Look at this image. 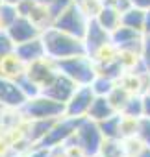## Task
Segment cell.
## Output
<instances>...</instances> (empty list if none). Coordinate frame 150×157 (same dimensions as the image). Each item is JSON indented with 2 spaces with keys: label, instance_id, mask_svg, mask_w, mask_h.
Wrapping results in <instances>:
<instances>
[{
  "label": "cell",
  "instance_id": "ffe728a7",
  "mask_svg": "<svg viewBox=\"0 0 150 157\" xmlns=\"http://www.w3.org/2000/svg\"><path fill=\"white\" fill-rule=\"evenodd\" d=\"M97 155H100V157H126L124 139H104Z\"/></svg>",
  "mask_w": 150,
  "mask_h": 157
},
{
  "label": "cell",
  "instance_id": "277c9868",
  "mask_svg": "<svg viewBox=\"0 0 150 157\" xmlns=\"http://www.w3.org/2000/svg\"><path fill=\"white\" fill-rule=\"evenodd\" d=\"M89 22H91V17L85 13V10L82 8V4L78 2H74L70 4L67 10H63L59 15L54 17V22L52 26L69 33V35H74V37H78L84 41L85 37V32L89 28Z\"/></svg>",
  "mask_w": 150,
  "mask_h": 157
},
{
  "label": "cell",
  "instance_id": "cb8c5ba5",
  "mask_svg": "<svg viewBox=\"0 0 150 157\" xmlns=\"http://www.w3.org/2000/svg\"><path fill=\"white\" fill-rule=\"evenodd\" d=\"M130 96H132V93L122 85V83H117L115 87H113V91L108 94V98H109V102L113 104V107L120 113V109L126 105V102L130 100Z\"/></svg>",
  "mask_w": 150,
  "mask_h": 157
},
{
  "label": "cell",
  "instance_id": "603a6c76",
  "mask_svg": "<svg viewBox=\"0 0 150 157\" xmlns=\"http://www.w3.org/2000/svg\"><path fill=\"white\" fill-rule=\"evenodd\" d=\"M15 83H17V87L21 89V93L26 96V100H30V98H34V96L41 94V87L32 80V78H30L26 72H24L22 76H19V78H17Z\"/></svg>",
  "mask_w": 150,
  "mask_h": 157
},
{
  "label": "cell",
  "instance_id": "f546056e",
  "mask_svg": "<svg viewBox=\"0 0 150 157\" xmlns=\"http://www.w3.org/2000/svg\"><path fill=\"white\" fill-rule=\"evenodd\" d=\"M141 61L146 68V72L150 74V35H146L143 39V52H141Z\"/></svg>",
  "mask_w": 150,
  "mask_h": 157
},
{
  "label": "cell",
  "instance_id": "7c38bea8",
  "mask_svg": "<svg viewBox=\"0 0 150 157\" xmlns=\"http://www.w3.org/2000/svg\"><path fill=\"white\" fill-rule=\"evenodd\" d=\"M26 104V96L21 93L13 80L0 76V105L4 109H21Z\"/></svg>",
  "mask_w": 150,
  "mask_h": 157
},
{
  "label": "cell",
  "instance_id": "f35d334b",
  "mask_svg": "<svg viewBox=\"0 0 150 157\" xmlns=\"http://www.w3.org/2000/svg\"><path fill=\"white\" fill-rule=\"evenodd\" d=\"M2 4H4V0H0V8H2Z\"/></svg>",
  "mask_w": 150,
  "mask_h": 157
},
{
  "label": "cell",
  "instance_id": "4316f807",
  "mask_svg": "<svg viewBox=\"0 0 150 157\" xmlns=\"http://www.w3.org/2000/svg\"><path fill=\"white\" fill-rule=\"evenodd\" d=\"M54 155V150L50 148H45L41 144H34L32 148H28V151L24 153V157H52Z\"/></svg>",
  "mask_w": 150,
  "mask_h": 157
},
{
  "label": "cell",
  "instance_id": "9c48e42d",
  "mask_svg": "<svg viewBox=\"0 0 150 157\" xmlns=\"http://www.w3.org/2000/svg\"><path fill=\"white\" fill-rule=\"evenodd\" d=\"M8 37L11 39L13 44H21V43H26V41H32L35 37H41L43 30L30 19V17H24L21 15L8 30H6Z\"/></svg>",
  "mask_w": 150,
  "mask_h": 157
},
{
  "label": "cell",
  "instance_id": "5bb4252c",
  "mask_svg": "<svg viewBox=\"0 0 150 157\" xmlns=\"http://www.w3.org/2000/svg\"><path fill=\"white\" fill-rule=\"evenodd\" d=\"M15 56L28 67L35 61H41L46 57V50H45V43L41 37H35L32 41H26V43H21V44H15L13 48Z\"/></svg>",
  "mask_w": 150,
  "mask_h": 157
},
{
  "label": "cell",
  "instance_id": "ba28073f",
  "mask_svg": "<svg viewBox=\"0 0 150 157\" xmlns=\"http://www.w3.org/2000/svg\"><path fill=\"white\" fill-rule=\"evenodd\" d=\"M95 100V93L91 89V85H80L74 94L69 98V102L65 104V117L70 118H85L91 104Z\"/></svg>",
  "mask_w": 150,
  "mask_h": 157
},
{
  "label": "cell",
  "instance_id": "6da1fadb",
  "mask_svg": "<svg viewBox=\"0 0 150 157\" xmlns=\"http://www.w3.org/2000/svg\"><path fill=\"white\" fill-rule=\"evenodd\" d=\"M41 39L45 43V50H46V57L52 61H61V59H69L74 56H82L87 54L85 52V44L82 39L69 35L54 26H48L43 30Z\"/></svg>",
  "mask_w": 150,
  "mask_h": 157
},
{
  "label": "cell",
  "instance_id": "7a4b0ae2",
  "mask_svg": "<svg viewBox=\"0 0 150 157\" xmlns=\"http://www.w3.org/2000/svg\"><path fill=\"white\" fill-rule=\"evenodd\" d=\"M56 67H57L59 72H63L65 76H69L78 87L80 85H91L93 80L97 78V74H98L95 59L91 56H87V54L56 61Z\"/></svg>",
  "mask_w": 150,
  "mask_h": 157
},
{
  "label": "cell",
  "instance_id": "60d3db41",
  "mask_svg": "<svg viewBox=\"0 0 150 157\" xmlns=\"http://www.w3.org/2000/svg\"><path fill=\"white\" fill-rule=\"evenodd\" d=\"M93 157H100V155H93Z\"/></svg>",
  "mask_w": 150,
  "mask_h": 157
},
{
  "label": "cell",
  "instance_id": "ab89813d",
  "mask_svg": "<svg viewBox=\"0 0 150 157\" xmlns=\"http://www.w3.org/2000/svg\"><path fill=\"white\" fill-rule=\"evenodd\" d=\"M2 109H4V107H2V105H0V111H2Z\"/></svg>",
  "mask_w": 150,
  "mask_h": 157
},
{
  "label": "cell",
  "instance_id": "d6a6232c",
  "mask_svg": "<svg viewBox=\"0 0 150 157\" xmlns=\"http://www.w3.org/2000/svg\"><path fill=\"white\" fill-rule=\"evenodd\" d=\"M130 4L141 10H150V0H130Z\"/></svg>",
  "mask_w": 150,
  "mask_h": 157
},
{
  "label": "cell",
  "instance_id": "8fae6325",
  "mask_svg": "<svg viewBox=\"0 0 150 157\" xmlns=\"http://www.w3.org/2000/svg\"><path fill=\"white\" fill-rule=\"evenodd\" d=\"M84 44H85L87 56L95 57L100 50H104L106 46L111 44V33L106 32L95 19H91L89 28H87V32H85V37H84Z\"/></svg>",
  "mask_w": 150,
  "mask_h": 157
},
{
  "label": "cell",
  "instance_id": "2e32d148",
  "mask_svg": "<svg viewBox=\"0 0 150 157\" xmlns=\"http://www.w3.org/2000/svg\"><path fill=\"white\" fill-rule=\"evenodd\" d=\"M95 21L106 30V32H113L120 26V11L111 6V4H102V8L98 10V13L95 15Z\"/></svg>",
  "mask_w": 150,
  "mask_h": 157
},
{
  "label": "cell",
  "instance_id": "5b68a950",
  "mask_svg": "<svg viewBox=\"0 0 150 157\" xmlns=\"http://www.w3.org/2000/svg\"><path fill=\"white\" fill-rule=\"evenodd\" d=\"M102 140H104V135H102L98 124L85 117V118H82V120L78 122V128H76V131H74V135H72L65 144L76 146L85 157H93V155L98 153ZM65 144H63V146H65Z\"/></svg>",
  "mask_w": 150,
  "mask_h": 157
},
{
  "label": "cell",
  "instance_id": "e0dca14e",
  "mask_svg": "<svg viewBox=\"0 0 150 157\" xmlns=\"http://www.w3.org/2000/svg\"><path fill=\"white\" fill-rule=\"evenodd\" d=\"M115 113H119V111L113 107V104L109 102L108 96H95V100H93V104H91V109H89V113H87V118H91L93 122L98 124V122L109 118V117L115 115Z\"/></svg>",
  "mask_w": 150,
  "mask_h": 157
},
{
  "label": "cell",
  "instance_id": "d4e9b609",
  "mask_svg": "<svg viewBox=\"0 0 150 157\" xmlns=\"http://www.w3.org/2000/svg\"><path fill=\"white\" fill-rule=\"evenodd\" d=\"M21 17L19 13V8L13 6V4H2V8H0V26H2V30H8L17 19Z\"/></svg>",
  "mask_w": 150,
  "mask_h": 157
},
{
  "label": "cell",
  "instance_id": "b9f144b4",
  "mask_svg": "<svg viewBox=\"0 0 150 157\" xmlns=\"http://www.w3.org/2000/svg\"><path fill=\"white\" fill-rule=\"evenodd\" d=\"M0 157H2V155H0Z\"/></svg>",
  "mask_w": 150,
  "mask_h": 157
},
{
  "label": "cell",
  "instance_id": "4dcf8cb0",
  "mask_svg": "<svg viewBox=\"0 0 150 157\" xmlns=\"http://www.w3.org/2000/svg\"><path fill=\"white\" fill-rule=\"evenodd\" d=\"M143 117L150 118V94H143Z\"/></svg>",
  "mask_w": 150,
  "mask_h": 157
},
{
  "label": "cell",
  "instance_id": "484cf974",
  "mask_svg": "<svg viewBox=\"0 0 150 157\" xmlns=\"http://www.w3.org/2000/svg\"><path fill=\"white\" fill-rule=\"evenodd\" d=\"M144 146H150V118L143 117L137 122V135H135Z\"/></svg>",
  "mask_w": 150,
  "mask_h": 157
},
{
  "label": "cell",
  "instance_id": "8992f818",
  "mask_svg": "<svg viewBox=\"0 0 150 157\" xmlns=\"http://www.w3.org/2000/svg\"><path fill=\"white\" fill-rule=\"evenodd\" d=\"M143 39L144 35L137 30L126 28V26H119L117 30L111 32V44L119 50V54L122 56H132V57H141L143 52Z\"/></svg>",
  "mask_w": 150,
  "mask_h": 157
},
{
  "label": "cell",
  "instance_id": "ac0fdd59",
  "mask_svg": "<svg viewBox=\"0 0 150 157\" xmlns=\"http://www.w3.org/2000/svg\"><path fill=\"white\" fill-rule=\"evenodd\" d=\"M144 11H146V10H141V8L130 6L128 10H124V11L120 13V24L126 26V28H132V30H137V32L143 33Z\"/></svg>",
  "mask_w": 150,
  "mask_h": 157
},
{
  "label": "cell",
  "instance_id": "9a60e30c",
  "mask_svg": "<svg viewBox=\"0 0 150 157\" xmlns=\"http://www.w3.org/2000/svg\"><path fill=\"white\" fill-rule=\"evenodd\" d=\"M26 72V65L15 56V52L0 57V76L8 78V80H17L19 76H22Z\"/></svg>",
  "mask_w": 150,
  "mask_h": 157
},
{
  "label": "cell",
  "instance_id": "8d00e7d4",
  "mask_svg": "<svg viewBox=\"0 0 150 157\" xmlns=\"http://www.w3.org/2000/svg\"><path fill=\"white\" fill-rule=\"evenodd\" d=\"M4 2H6V4H13V6H19L22 0H4Z\"/></svg>",
  "mask_w": 150,
  "mask_h": 157
},
{
  "label": "cell",
  "instance_id": "30bf717a",
  "mask_svg": "<svg viewBox=\"0 0 150 157\" xmlns=\"http://www.w3.org/2000/svg\"><path fill=\"white\" fill-rule=\"evenodd\" d=\"M76 89H78V85L74 83L69 76H65L63 72H57L54 76V80L43 87L41 93L46 94V96H50V98H54V100H57V102L67 104L69 98L74 94V91H76Z\"/></svg>",
  "mask_w": 150,
  "mask_h": 157
},
{
  "label": "cell",
  "instance_id": "74e56055",
  "mask_svg": "<svg viewBox=\"0 0 150 157\" xmlns=\"http://www.w3.org/2000/svg\"><path fill=\"white\" fill-rule=\"evenodd\" d=\"M146 94H150V83H148V87H146Z\"/></svg>",
  "mask_w": 150,
  "mask_h": 157
},
{
  "label": "cell",
  "instance_id": "44dd1931",
  "mask_svg": "<svg viewBox=\"0 0 150 157\" xmlns=\"http://www.w3.org/2000/svg\"><path fill=\"white\" fill-rule=\"evenodd\" d=\"M117 83H119L117 80H113V78H109V76L98 72L97 78L93 80V83H91V89H93L95 96H108V94L113 91V87H115Z\"/></svg>",
  "mask_w": 150,
  "mask_h": 157
},
{
  "label": "cell",
  "instance_id": "f1b7e54d",
  "mask_svg": "<svg viewBox=\"0 0 150 157\" xmlns=\"http://www.w3.org/2000/svg\"><path fill=\"white\" fill-rule=\"evenodd\" d=\"M76 0H54V2L48 6V10H50V13H52V17H56V15H59L63 10H67L70 4H74Z\"/></svg>",
  "mask_w": 150,
  "mask_h": 157
},
{
  "label": "cell",
  "instance_id": "836d02e7",
  "mask_svg": "<svg viewBox=\"0 0 150 157\" xmlns=\"http://www.w3.org/2000/svg\"><path fill=\"white\" fill-rule=\"evenodd\" d=\"M132 157H150V146H144V144H143Z\"/></svg>",
  "mask_w": 150,
  "mask_h": 157
},
{
  "label": "cell",
  "instance_id": "83f0119b",
  "mask_svg": "<svg viewBox=\"0 0 150 157\" xmlns=\"http://www.w3.org/2000/svg\"><path fill=\"white\" fill-rule=\"evenodd\" d=\"M15 48V44L11 43V39L8 37L6 30H0V57H4L8 54H11Z\"/></svg>",
  "mask_w": 150,
  "mask_h": 157
},
{
  "label": "cell",
  "instance_id": "d590c367",
  "mask_svg": "<svg viewBox=\"0 0 150 157\" xmlns=\"http://www.w3.org/2000/svg\"><path fill=\"white\" fill-rule=\"evenodd\" d=\"M35 2H37V4H43V6H50L54 0H35Z\"/></svg>",
  "mask_w": 150,
  "mask_h": 157
},
{
  "label": "cell",
  "instance_id": "e575fe53",
  "mask_svg": "<svg viewBox=\"0 0 150 157\" xmlns=\"http://www.w3.org/2000/svg\"><path fill=\"white\" fill-rule=\"evenodd\" d=\"M2 111H0V137H2V128H4V115H2Z\"/></svg>",
  "mask_w": 150,
  "mask_h": 157
},
{
  "label": "cell",
  "instance_id": "52a82bcc",
  "mask_svg": "<svg viewBox=\"0 0 150 157\" xmlns=\"http://www.w3.org/2000/svg\"><path fill=\"white\" fill-rule=\"evenodd\" d=\"M82 118H70V117H61L57 118L52 128L48 129V133L43 137V140L39 142L41 146L45 148H50V150H56V148H63V144L74 135L78 128V122Z\"/></svg>",
  "mask_w": 150,
  "mask_h": 157
},
{
  "label": "cell",
  "instance_id": "4fadbf2b",
  "mask_svg": "<svg viewBox=\"0 0 150 157\" xmlns=\"http://www.w3.org/2000/svg\"><path fill=\"white\" fill-rule=\"evenodd\" d=\"M57 72H59V70H57V67H56V61H52V59H48V57H45V59H41V61H35V63H32V65L26 67V74L41 87V91H43V87H45L46 83H50V82L54 80V76H56Z\"/></svg>",
  "mask_w": 150,
  "mask_h": 157
},
{
  "label": "cell",
  "instance_id": "7402d4cb",
  "mask_svg": "<svg viewBox=\"0 0 150 157\" xmlns=\"http://www.w3.org/2000/svg\"><path fill=\"white\" fill-rule=\"evenodd\" d=\"M120 115L126 118H143V94H132L126 105L120 109Z\"/></svg>",
  "mask_w": 150,
  "mask_h": 157
},
{
  "label": "cell",
  "instance_id": "d6986e66",
  "mask_svg": "<svg viewBox=\"0 0 150 157\" xmlns=\"http://www.w3.org/2000/svg\"><path fill=\"white\" fill-rule=\"evenodd\" d=\"M122 115L115 113L109 118L98 122V128L104 135V139H122Z\"/></svg>",
  "mask_w": 150,
  "mask_h": 157
},
{
  "label": "cell",
  "instance_id": "3957f363",
  "mask_svg": "<svg viewBox=\"0 0 150 157\" xmlns=\"http://www.w3.org/2000/svg\"><path fill=\"white\" fill-rule=\"evenodd\" d=\"M19 111L24 120H57L65 117V104L41 93L26 100V104Z\"/></svg>",
  "mask_w": 150,
  "mask_h": 157
},
{
  "label": "cell",
  "instance_id": "1f68e13d",
  "mask_svg": "<svg viewBox=\"0 0 150 157\" xmlns=\"http://www.w3.org/2000/svg\"><path fill=\"white\" fill-rule=\"evenodd\" d=\"M143 35H150V10L144 11V24H143Z\"/></svg>",
  "mask_w": 150,
  "mask_h": 157
}]
</instances>
